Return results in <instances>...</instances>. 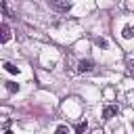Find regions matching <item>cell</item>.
Wrapping results in <instances>:
<instances>
[{"label": "cell", "instance_id": "cell-10", "mask_svg": "<svg viewBox=\"0 0 134 134\" xmlns=\"http://www.w3.org/2000/svg\"><path fill=\"white\" fill-rule=\"evenodd\" d=\"M94 44L100 46V48H107V40L105 38H94Z\"/></svg>", "mask_w": 134, "mask_h": 134}, {"label": "cell", "instance_id": "cell-5", "mask_svg": "<svg viewBox=\"0 0 134 134\" xmlns=\"http://www.w3.org/2000/svg\"><path fill=\"white\" fill-rule=\"evenodd\" d=\"M121 36H124L126 40H132V38H134V27H132L130 23H126L124 29H121Z\"/></svg>", "mask_w": 134, "mask_h": 134}, {"label": "cell", "instance_id": "cell-12", "mask_svg": "<svg viewBox=\"0 0 134 134\" xmlns=\"http://www.w3.org/2000/svg\"><path fill=\"white\" fill-rule=\"evenodd\" d=\"M4 134H13V132H10V130H4Z\"/></svg>", "mask_w": 134, "mask_h": 134}, {"label": "cell", "instance_id": "cell-8", "mask_svg": "<svg viewBox=\"0 0 134 134\" xmlns=\"http://www.w3.org/2000/svg\"><path fill=\"white\" fill-rule=\"evenodd\" d=\"M4 84H6V90L8 92H17L19 90V84H15V82H4Z\"/></svg>", "mask_w": 134, "mask_h": 134}, {"label": "cell", "instance_id": "cell-11", "mask_svg": "<svg viewBox=\"0 0 134 134\" xmlns=\"http://www.w3.org/2000/svg\"><path fill=\"white\" fill-rule=\"evenodd\" d=\"M128 65H130V69H132V71H134V59H132V61H130V63H128Z\"/></svg>", "mask_w": 134, "mask_h": 134}, {"label": "cell", "instance_id": "cell-6", "mask_svg": "<svg viewBox=\"0 0 134 134\" xmlns=\"http://www.w3.org/2000/svg\"><path fill=\"white\" fill-rule=\"evenodd\" d=\"M2 67H4V69H6V71H8V73H19V67H15V65H13V63H4V65H2Z\"/></svg>", "mask_w": 134, "mask_h": 134}, {"label": "cell", "instance_id": "cell-2", "mask_svg": "<svg viewBox=\"0 0 134 134\" xmlns=\"http://www.w3.org/2000/svg\"><path fill=\"white\" fill-rule=\"evenodd\" d=\"M0 34H2V36H0V42H2V44H6V42L10 40V27H8L4 21L0 23Z\"/></svg>", "mask_w": 134, "mask_h": 134}, {"label": "cell", "instance_id": "cell-3", "mask_svg": "<svg viewBox=\"0 0 134 134\" xmlns=\"http://www.w3.org/2000/svg\"><path fill=\"white\" fill-rule=\"evenodd\" d=\"M119 113V109H117V105H107L105 109H103V119H111L113 115H117Z\"/></svg>", "mask_w": 134, "mask_h": 134}, {"label": "cell", "instance_id": "cell-4", "mask_svg": "<svg viewBox=\"0 0 134 134\" xmlns=\"http://www.w3.org/2000/svg\"><path fill=\"white\" fill-rule=\"evenodd\" d=\"M50 6H52L54 10H61V13L71 10V2H57V0H52V2H50Z\"/></svg>", "mask_w": 134, "mask_h": 134}, {"label": "cell", "instance_id": "cell-7", "mask_svg": "<svg viewBox=\"0 0 134 134\" xmlns=\"http://www.w3.org/2000/svg\"><path fill=\"white\" fill-rule=\"evenodd\" d=\"M86 126H88V124H86V119H84V121H80V124L75 126V134H84V132H86Z\"/></svg>", "mask_w": 134, "mask_h": 134}, {"label": "cell", "instance_id": "cell-9", "mask_svg": "<svg viewBox=\"0 0 134 134\" xmlns=\"http://www.w3.org/2000/svg\"><path fill=\"white\" fill-rule=\"evenodd\" d=\"M54 134H71V130H69L67 126H57V130H54Z\"/></svg>", "mask_w": 134, "mask_h": 134}, {"label": "cell", "instance_id": "cell-1", "mask_svg": "<svg viewBox=\"0 0 134 134\" xmlns=\"http://www.w3.org/2000/svg\"><path fill=\"white\" fill-rule=\"evenodd\" d=\"M92 69H94V63L88 61V59H82V61L77 63V71H80V73H90Z\"/></svg>", "mask_w": 134, "mask_h": 134}]
</instances>
